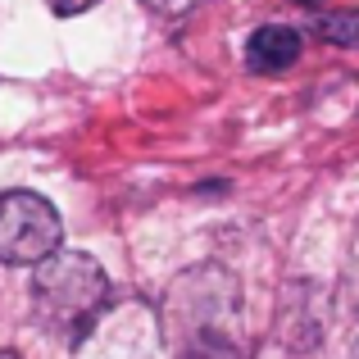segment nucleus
Masks as SVG:
<instances>
[{"label":"nucleus","mask_w":359,"mask_h":359,"mask_svg":"<svg viewBox=\"0 0 359 359\" xmlns=\"http://www.w3.org/2000/svg\"><path fill=\"white\" fill-rule=\"evenodd\" d=\"M109 300H114V287H109L105 269L91 255L55 250L36 264L32 305H36V318L46 323V332H55L60 341L78 346L96 327V318L109 309Z\"/></svg>","instance_id":"nucleus-1"},{"label":"nucleus","mask_w":359,"mask_h":359,"mask_svg":"<svg viewBox=\"0 0 359 359\" xmlns=\"http://www.w3.org/2000/svg\"><path fill=\"white\" fill-rule=\"evenodd\" d=\"M64 223L36 191H0V264H41L60 250Z\"/></svg>","instance_id":"nucleus-2"},{"label":"nucleus","mask_w":359,"mask_h":359,"mask_svg":"<svg viewBox=\"0 0 359 359\" xmlns=\"http://www.w3.org/2000/svg\"><path fill=\"white\" fill-rule=\"evenodd\" d=\"M323 323H327V291L314 287V282L287 287V296H282V323H278L282 341L291 351H309L323 337Z\"/></svg>","instance_id":"nucleus-3"},{"label":"nucleus","mask_w":359,"mask_h":359,"mask_svg":"<svg viewBox=\"0 0 359 359\" xmlns=\"http://www.w3.org/2000/svg\"><path fill=\"white\" fill-rule=\"evenodd\" d=\"M305 50V36L287 23H269V27H255L250 41H245V64L255 73H282L300 60Z\"/></svg>","instance_id":"nucleus-4"},{"label":"nucleus","mask_w":359,"mask_h":359,"mask_svg":"<svg viewBox=\"0 0 359 359\" xmlns=\"http://www.w3.org/2000/svg\"><path fill=\"white\" fill-rule=\"evenodd\" d=\"M314 36L346 46V50H359V9H332V14L314 18Z\"/></svg>","instance_id":"nucleus-5"},{"label":"nucleus","mask_w":359,"mask_h":359,"mask_svg":"<svg viewBox=\"0 0 359 359\" xmlns=\"http://www.w3.org/2000/svg\"><path fill=\"white\" fill-rule=\"evenodd\" d=\"M182 359H245L237 351V341L223 332H210V337H196V341H187V355Z\"/></svg>","instance_id":"nucleus-6"},{"label":"nucleus","mask_w":359,"mask_h":359,"mask_svg":"<svg viewBox=\"0 0 359 359\" xmlns=\"http://www.w3.org/2000/svg\"><path fill=\"white\" fill-rule=\"evenodd\" d=\"M146 9H155L159 18H182V14H191L201 0H141Z\"/></svg>","instance_id":"nucleus-7"},{"label":"nucleus","mask_w":359,"mask_h":359,"mask_svg":"<svg viewBox=\"0 0 359 359\" xmlns=\"http://www.w3.org/2000/svg\"><path fill=\"white\" fill-rule=\"evenodd\" d=\"M46 5H50L60 18H73V14H87V9L100 5V0H46Z\"/></svg>","instance_id":"nucleus-8"},{"label":"nucleus","mask_w":359,"mask_h":359,"mask_svg":"<svg viewBox=\"0 0 359 359\" xmlns=\"http://www.w3.org/2000/svg\"><path fill=\"white\" fill-rule=\"evenodd\" d=\"M351 305L359 309V264H355V273H351Z\"/></svg>","instance_id":"nucleus-9"},{"label":"nucleus","mask_w":359,"mask_h":359,"mask_svg":"<svg viewBox=\"0 0 359 359\" xmlns=\"http://www.w3.org/2000/svg\"><path fill=\"white\" fill-rule=\"evenodd\" d=\"M0 359H18V355H14V351H0Z\"/></svg>","instance_id":"nucleus-10"},{"label":"nucleus","mask_w":359,"mask_h":359,"mask_svg":"<svg viewBox=\"0 0 359 359\" xmlns=\"http://www.w3.org/2000/svg\"><path fill=\"white\" fill-rule=\"evenodd\" d=\"M296 5H318V0H296Z\"/></svg>","instance_id":"nucleus-11"}]
</instances>
